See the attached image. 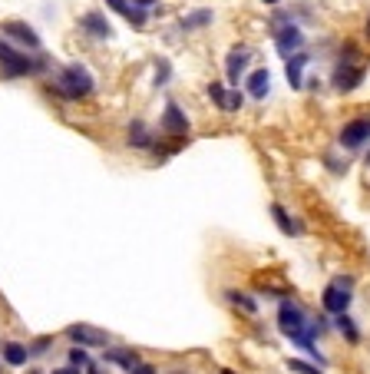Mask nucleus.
<instances>
[{"label": "nucleus", "mask_w": 370, "mask_h": 374, "mask_svg": "<svg viewBox=\"0 0 370 374\" xmlns=\"http://www.w3.org/2000/svg\"><path fill=\"white\" fill-rule=\"evenodd\" d=\"M53 90L57 96H63L66 103H76V100H86L89 93L96 90V80L89 73L83 63H70V66H63L53 80Z\"/></svg>", "instance_id": "f257e3e1"}, {"label": "nucleus", "mask_w": 370, "mask_h": 374, "mask_svg": "<svg viewBox=\"0 0 370 374\" xmlns=\"http://www.w3.org/2000/svg\"><path fill=\"white\" fill-rule=\"evenodd\" d=\"M46 70L44 57H27L24 50L10 46L7 40H0V76L3 80H17V76H37Z\"/></svg>", "instance_id": "f03ea898"}, {"label": "nucleus", "mask_w": 370, "mask_h": 374, "mask_svg": "<svg viewBox=\"0 0 370 374\" xmlns=\"http://www.w3.org/2000/svg\"><path fill=\"white\" fill-rule=\"evenodd\" d=\"M351 278H334V282L324 288V295H321V305H324L327 314H347V308H351Z\"/></svg>", "instance_id": "7ed1b4c3"}, {"label": "nucleus", "mask_w": 370, "mask_h": 374, "mask_svg": "<svg viewBox=\"0 0 370 374\" xmlns=\"http://www.w3.org/2000/svg\"><path fill=\"white\" fill-rule=\"evenodd\" d=\"M275 44H278V53H281L284 60L295 57V53H301V46H304V33L291 24V17H278V24H275Z\"/></svg>", "instance_id": "20e7f679"}, {"label": "nucleus", "mask_w": 370, "mask_h": 374, "mask_svg": "<svg viewBox=\"0 0 370 374\" xmlns=\"http://www.w3.org/2000/svg\"><path fill=\"white\" fill-rule=\"evenodd\" d=\"M163 133L165 136H176V139H185L189 130H192V123L185 116V109L176 103V100H165V109H163Z\"/></svg>", "instance_id": "39448f33"}, {"label": "nucleus", "mask_w": 370, "mask_h": 374, "mask_svg": "<svg viewBox=\"0 0 370 374\" xmlns=\"http://www.w3.org/2000/svg\"><path fill=\"white\" fill-rule=\"evenodd\" d=\"M337 139H341L344 150H360L364 143H370V116H357V120L344 123Z\"/></svg>", "instance_id": "423d86ee"}, {"label": "nucleus", "mask_w": 370, "mask_h": 374, "mask_svg": "<svg viewBox=\"0 0 370 374\" xmlns=\"http://www.w3.org/2000/svg\"><path fill=\"white\" fill-rule=\"evenodd\" d=\"M364 66H357V63H337V70H334V90L337 93H354L360 83H364Z\"/></svg>", "instance_id": "0eeeda50"}, {"label": "nucleus", "mask_w": 370, "mask_h": 374, "mask_svg": "<svg viewBox=\"0 0 370 374\" xmlns=\"http://www.w3.org/2000/svg\"><path fill=\"white\" fill-rule=\"evenodd\" d=\"M66 338L80 348H106L109 344V335L100 328H93V325H70L66 328Z\"/></svg>", "instance_id": "6e6552de"}, {"label": "nucleus", "mask_w": 370, "mask_h": 374, "mask_svg": "<svg viewBox=\"0 0 370 374\" xmlns=\"http://www.w3.org/2000/svg\"><path fill=\"white\" fill-rule=\"evenodd\" d=\"M3 33H7V37H14L17 44H24L30 50V53H37V50H40V37H37V30H33V27H30V24H20V20H7V24H3Z\"/></svg>", "instance_id": "1a4fd4ad"}, {"label": "nucleus", "mask_w": 370, "mask_h": 374, "mask_svg": "<svg viewBox=\"0 0 370 374\" xmlns=\"http://www.w3.org/2000/svg\"><path fill=\"white\" fill-rule=\"evenodd\" d=\"M80 27L89 33V37H96V40H109L113 37V27H109V20L103 14H96V10H89V14L80 17Z\"/></svg>", "instance_id": "9d476101"}, {"label": "nucleus", "mask_w": 370, "mask_h": 374, "mask_svg": "<svg viewBox=\"0 0 370 374\" xmlns=\"http://www.w3.org/2000/svg\"><path fill=\"white\" fill-rule=\"evenodd\" d=\"M106 3H109V7L116 10V14H122V17H126V20L133 24L136 30H142V27H146L149 14H146V10H142V7H136L133 0H106Z\"/></svg>", "instance_id": "9b49d317"}, {"label": "nucleus", "mask_w": 370, "mask_h": 374, "mask_svg": "<svg viewBox=\"0 0 370 374\" xmlns=\"http://www.w3.org/2000/svg\"><path fill=\"white\" fill-rule=\"evenodd\" d=\"M248 50L245 46H235L232 53H228V60H225V76H228V83H238V76L245 73V66H248Z\"/></svg>", "instance_id": "f8f14e48"}, {"label": "nucleus", "mask_w": 370, "mask_h": 374, "mask_svg": "<svg viewBox=\"0 0 370 374\" xmlns=\"http://www.w3.org/2000/svg\"><path fill=\"white\" fill-rule=\"evenodd\" d=\"M0 355H3V364H10V368H24L30 358L27 344H20V341H3L0 344Z\"/></svg>", "instance_id": "ddd939ff"}, {"label": "nucleus", "mask_w": 370, "mask_h": 374, "mask_svg": "<svg viewBox=\"0 0 370 374\" xmlns=\"http://www.w3.org/2000/svg\"><path fill=\"white\" fill-rule=\"evenodd\" d=\"M304 66H308V53H295V57H288V83H291V90H301L304 87Z\"/></svg>", "instance_id": "4468645a"}, {"label": "nucleus", "mask_w": 370, "mask_h": 374, "mask_svg": "<svg viewBox=\"0 0 370 374\" xmlns=\"http://www.w3.org/2000/svg\"><path fill=\"white\" fill-rule=\"evenodd\" d=\"M106 361H109V364H116V368H122V371L129 374L136 368V364H139V355H136L133 348H109V351H106L103 355Z\"/></svg>", "instance_id": "2eb2a0df"}, {"label": "nucleus", "mask_w": 370, "mask_h": 374, "mask_svg": "<svg viewBox=\"0 0 370 374\" xmlns=\"http://www.w3.org/2000/svg\"><path fill=\"white\" fill-rule=\"evenodd\" d=\"M268 90H271V73H268V66L248 73V93H252V100H265Z\"/></svg>", "instance_id": "dca6fc26"}, {"label": "nucleus", "mask_w": 370, "mask_h": 374, "mask_svg": "<svg viewBox=\"0 0 370 374\" xmlns=\"http://www.w3.org/2000/svg\"><path fill=\"white\" fill-rule=\"evenodd\" d=\"M271 219L278 222V229H281L284 235H301V222H295V219L284 212V206H278V202L271 206Z\"/></svg>", "instance_id": "f3484780"}, {"label": "nucleus", "mask_w": 370, "mask_h": 374, "mask_svg": "<svg viewBox=\"0 0 370 374\" xmlns=\"http://www.w3.org/2000/svg\"><path fill=\"white\" fill-rule=\"evenodd\" d=\"M129 146L133 150H152V136L146 133V123H129Z\"/></svg>", "instance_id": "a211bd4d"}, {"label": "nucleus", "mask_w": 370, "mask_h": 374, "mask_svg": "<svg viewBox=\"0 0 370 374\" xmlns=\"http://www.w3.org/2000/svg\"><path fill=\"white\" fill-rule=\"evenodd\" d=\"M225 299L232 301L235 308H241L245 314H258V301L252 295H245V292H225Z\"/></svg>", "instance_id": "6ab92c4d"}, {"label": "nucleus", "mask_w": 370, "mask_h": 374, "mask_svg": "<svg viewBox=\"0 0 370 374\" xmlns=\"http://www.w3.org/2000/svg\"><path fill=\"white\" fill-rule=\"evenodd\" d=\"M212 20H215L212 10H195V14L182 17V30H198V27H208Z\"/></svg>", "instance_id": "aec40b11"}, {"label": "nucleus", "mask_w": 370, "mask_h": 374, "mask_svg": "<svg viewBox=\"0 0 370 374\" xmlns=\"http://www.w3.org/2000/svg\"><path fill=\"white\" fill-rule=\"evenodd\" d=\"M337 328H341V335H344V338H347L351 344L360 341V331H357V325L351 321V318H347V314H337Z\"/></svg>", "instance_id": "412c9836"}, {"label": "nucleus", "mask_w": 370, "mask_h": 374, "mask_svg": "<svg viewBox=\"0 0 370 374\" xmlns=\"http://www.w3.org/2000/svg\"><path fill=\"white\" fill-rule=\"evenodd\" d=\"M241 106H245V96H241V90H228L225 93V113H238V109H241Z\"/></svg>", "instance_id": "4be33fe9"}, {"label": "nucleus", "mask_w": 370, "mask_h": 374, "mask_svg": "<svg viewBox=\"0 0 370 374\" xmlns=\"http://www.w3.org/2000/svg\"><path fill=\"white\" fill-rule=\"evenodd\" d=\"M70 364H73V368H86V364H89L86 348H80V344H73V348H70Z\"/></svg>", "instance_id": "5701e85b"}, {"label": "nucleus", "mask_w": 370, "mask_h": 374, "mask_svg": "<svg viewBox=\"0 0 370 374\" xmlns=\"http://www.w3.org/2000/svg\"><path fill=\"white\" fill-rule=\"evenodd\" d=\"M225 93H228V90H225L222 83H208V100H212V103L219 106V109L225 106Z\"/></svg>", "instance_id": "b1692460"}, {"label": "nucleus", "mask_w": 370, "mask_h": 374, "mask_svg": "<svg viewBox=\"0 0 370 374\" xmlns=\"http://www.w3.org/2000/svg\"><path fill=\"white\" fill-rule=\"evenodd\" d=\"M288 368H291V371H295V374H321V371H317V368H311L308 361H297V358H291V361H288Z\"/></svg>", "instance_id": "393cba45"}, {"label": "nucleus", "mask_w": 370, "mask_h": 374, "mask_svg": "<svg viewBox=\"0 0 370 374\" xmlns=\"http://www.w3.org/2000/svg\"><path fill=\"white\" fill-rule=\"evenodd\" d=\"M169 70H172L169 60H159V66H156V87H163L165 80H169Z\"/></svg>", "instance_id": "a878e982"}, {"label": "nucleus", "mask_w": 370, "mask_h": 374, "mask_svg": "<svg viewBox=\"0 0 370 374\" xmlns=\"http://www.w3.org/2000/svg\"><path fill=\"white\" fill-rule=\"evenodd\" d=\"M50 344H53L50 338H40V341H33V344L27 348V351H30V358H33V355H44V351L50 348Z\"/></svg>", "instance_id": "bb28decb"}, {"label": "nucleus", "mask_w": 370, "mask_h": 374, "mask_svg": "<svg viewBox=\"0 0 370 374\" xmlns=\"http://www.w3.org/2000/svg\"><path fill=\"white\" fill-rule=\"evenodd\" d=\"M129 374H156V368H152L149 361H139V364H136V368H133Z\"/></svg>", "instance_id": "cd10ccee"}, {"label": "nucleus", "mask_w": 370, "mask_h": 374, "mask_svg": "<svg viewBox=\"0 0 370 374\" xmlns=\"http://www.w3.org/2000/svg\"><path fill=\"white\" fill-rule=\"evenodd\" d=\"M136 7H142V10H152V7H156V0H133Z\"/></svg>", "instance_id": "c85d7f7f"}, {"label": "nucleus", "mask_w": 370, "mask_h": 374, "mask_svg": "<svg viewBox=\"0 0 370 374\" xmlns=\"http://www.w3.org/2000/svg\"><path fill=\"white\" fill-rule=\"evenodd\" d=\"M53 374H80V368H73V364H70V368H57Z\"/></svg>", "instance_id": "c756f323"}, {"label": "nucleus", "mask_w": 370, "mask_h": 374, "mask_svg": "<svg viewBox=\"0 0 370 374\" xmlns=\"http://www.w3.org/2000/svg\"><path fill=\"white\" fill-rule=\"evenodd\" d=\"M86 374H100V368H96V364L89 361V364H86Z\"/></svg>", "instance_id": "7c9ffc66"}, {"label": "nucleus", "mask_w": 370, "mask_h": 374, "mask_svg": "<svg viewBox=\"0 0 370 374\" xmlns=\"http://www.w3.org/2000/svg\"><path fill=\"white\" fill-rule=\"evenodd\" d=\"M261 3H268V7H275V3H281V0H261Z\"/></svg>", "instance_id": "2f4dec72"}, {"label": "nucleus", "mask_w": 370, "mask_h": 374, "mask_svg": "<svg viewBox=\"0 0 370 374\" xmlns=\"http://www.w3.org/2000/svg\"><path fill=\"white\" fill-rule=\"evenodd\" d=\"M219 374H235V371H228V368H225V371H219Z\"/></svg>", "instance_id": "473e14b6"}, {"label": "nucleus", "mask_w": 370, "mask_h": 374, "mask_svg": "<svg viewBox=\"0 0 370 374\" xmlns=\"http://www.w3.org/2000/svg\"><path fill=\"white\" fill-rule=\"evenodd\" d=\"M367 37H370V20H367Z\"/></svg>", "instance_id": "72a5a7b5"}, {"label": "nucleus", "mask_w": 370, "mask_h": 374, "mask_svg": "<svg viewBox=\"0 0 370 374\" xmlns=\"http://www.w3.org/2000/svg\"><path fill=\"white\" fill-rule=\"evenodd\" d=\"M30 374H44V371H30Z\"/></svg>", "instance_id": "f704fd0d"}, {"label": "nucleus", "mask_w": 370, "mask_h": 374, "mask_svg": "<svg viewBox=\"0 0 370 374\" xmlns=\"http://www.w3.org/2000/svg\"><path fill=\"white\" fill-rule=\"evenodd\" d=\"M367 166H370V152H367Z\"/></svg>", "instance_id": "c9c22d12"}, {"label": "nucleus", "mask_w": 370, "mask_h": 374, "mask_svg": "<svg viewBox=\"0 0 370 374\" xmlns=\"http://www.w3.org/2000/svg\"><path fill=\"white\" fill-rule=\"evenodd\" d=\"M172 374H185V371H172Z\"/></svg>", "instance_id": "e433bc0d"}]
</instances>
